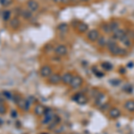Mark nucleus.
<instances>
[{
  "instance_id": "393cba45",
  "label": "nucleus",
  "mask_w": 134,
  "mask_h": 134,
  "mask_svg": "<svg viewBox=\"0 0 134 134\" xmlns=\"http://www.w3.org/2000/svg\"><path fill=\"white\" fill-rule=\"evenodd\" d=\"M5 113V106L0 103V114H4Z\"/></svg>"
},
{
  "instance_id": "6e6552de",
  "label": "nucleus",
  "mask_w": 134,
  "mask_h": 134,
  "mask_svg": "<svg viewBox=\"0 0 134 134\" xmlns=\"http://www.w3.org/2000/svg\"><path fill=\"white\" fill-rule=\"evenodd\" d=\"M74 100L79 105H86L88 103V98L83 94H77L75 95Z\"/></svg>"
},
{
  "instance_id": "a878e982",
  "label": "nucleus",
  "mask_w": 134,
  "mask_h": 134,
  "mask_svg": "<svg viewBox=\"0 0 134 134\" xmlns=\"http://www.w3.org/2000/svg\"><path fill=\"white\" fill-rule=\"evenodd\" d=\"M128 54V51L127 50L125 49V48H122V49H121V52H120V56H126Z\"/></svg>"
},
{
  "instance_id": "0eeeda50",
  "label": "nucleus",
  "mask_w": 134,
  "mask_h": 134,
  "mask_svg": "<svg viewBox=\"0 0 134 134\" xmlns=\"http://www.w3.org/2000/svg\"><path fill=\"white\" fill-rule=\"evenodd\" d=\"M40 74L44 78H48L50 75L52 74V69L49 65H44L43 67L40 69Z\"/></svg>"
},
{
  "instance_id": "c756f323",
  "label": "nucleus",
  "mask_w": 134,
  "mask_h": 134,
  "mask_svg": "<svg viewBox=\"0 0 134 134\" xmlns=\"http://www.w3.org/2000/svg\"><path fill=\"white\" fill-rule=\"evenodd\" d=\"M56 3H62V0H54Z\"/></svg>"
},
{
  "instance_id": "4468645a",
  "label": "nucleus",
  "mask_w": 134,
  "mask_h": 134,
  "mask_svg": "<svg viewBox=\"0 0 134 134\" xmlns=\"http://www.w3.org/2000/svg\"><path fill=\"white\" fill-rule=\"evenodd\" d=\"M34 113L37 114V115L41 116V115H43V114H45V113H46V109H45V107L43 106H41V105H38V106H35Z\"/></svg>"
},
{
  "instance_id": "aec40b11",
  "label": "nucleus",
  "mask_w": 134,
  "mask_h": 134,
  "mask_svg": "<svg viewBox=\"0 0 134 134\" xmlns=\"http://www.w3.org/2000/svg\"><path fill=\"white\" fill-rule=\"evenodd\" d=\"M10 25L13 29H17L20 26V21L17 18H13V20L10 22Z\"/></svg>"
},
{
  "instance_id": "dca6fc26",
  "label": "nucleus",
  "mask_w": 134,
  "mask_h": 134,
  "mask_svg": "<svg viewBox=\"0 0 134 134\" xmlns=\"http://www.w3.org/2000/svg\"><path fill=\"white\" fill-rule=\"evenodd\" d=\"M124 107L128 110L129 112L132 113L134 112V100H128L125 102Z\"/></svg>"
},
{
  "instance_id": "1a4fd4ad",
  "label": "nucleus",
  "mask_w": 134,
  "mask_h": 134,
  "mask_svg": "<svg viewBox=\"0 0 134 134\" xmlns=\"http://www.w3.org/2000/svg\"><path fill=\"white\" fill-rule=\"evenodd\" d=\"M108 115L112 119H117V118H119L121 116V111L117 107H113L109 110Z\"/></svg>"
},
{
  "instance_id": "9b49d317",
  "label": "nucleus",
  "mask_w": 134,
  "mask_h": 134,
  "mask_svg": "<svg viewBox=\"0 0 134 134\" xmlns=\"http://www.w3.org/2000/svg\"><path fill=\"white\" fill-rule=\"evenodd\" d=\"M73 78V75L70 73H66L62 76V81H63L65 84L66 85H70L72 82V80Z\"/></svg>"
},
{
  "instance_id": "f03ea898",
  "label": "nucleus",
  "mask_w": 134,
  "mask_h": 134,
  "mask_svg": "<svg viewBox=\"0 0 134 134\" xmlns=\"http://www.w3.org/2000/svg\"><path fill=\"white\" fill-rule=\"evenodd\" d=\"M82 83H83V79L81 78L80 75H75V76H73V78L72 80V82L70 85H71V87L73 89H77L81 88Z\"/></svg>"
},
{
  "instance_id": "a211bd4d",
  "label": "nucleus",
  "mask_w": 134,
  "mask_h": 134,
  "mask_svg": "<svg viewBox=\"0 0 134 134\" xmlns=\"http://www.w3.org/2000/svg\"><path fill=\"white\" fill-rule=\"evenodd\" d=\"M109 25H110V28H111L112 33L120 28V23L119 22H117V21H112L111 22H109Z\"/></svg>"
},
{
  "instance_id": "423d86ee",
  "label": "nucleus",
  "mask_w": 134,
  "mask_h": 134,
  "mask_svg": "<svg viewBox=\"0 0 134 134\" xmlns=\"http://www.w3.org/2000/svg\"><path fill=\"white\" fill-rule=\"evenodd\" d=\"M48 81H49V82L51 83V84H54V85L59 84L62 81V77L60 76L59 74H57V73H52V74L48 77Z\"/></svg>"
},
{
  "instance_id": "f257e3e1",
  "label": "nucleus",
  "mask_w": 134,
  "mask_h": 134,
  "mask_svg": "<svg viewBox=\"0 0 134 134\" xmlns=\"http://www.w3.org/2000/svg\"><path fill=\"white\" fill-rule=\"evenodd\" d=\"M99 37H100L99 31H98V30H96V29L90 30L88 32V34H87V38H88V40L91 42L98 41V40L99 38Z\"/></svg>"
},
{
  "instance_id": "2eb2a0df",
  "label": "nucleus",
  "mask_w": 134,
  "mask_h": 134,
  "mask_svg": "<svg viewBox=\"0 0 134 134\" xmlns=\"http://www.w3.org/2000/svg\"><path fill=\"white\" fill-rule=\"evenodd\" d=\"M77 30H79L80 33H85L89 30V25L85 22H81L77 26Z\"/></svg>"
},
{
  "instance_id": "f3484780",
  "label": "nucleus",
  "mask_w": 134,
  "mask_h": 134,
  "mask_svg": "<svg viewBox=\"0 0 134 134\" xmlns=\"http://www.w3.org/2000/svg\"><path fill=\"white\" fill-rule=\"evenodd\" d=\"M107 40L108 38H106V37H99V38L98 40V45L99 46H101V48H104V46H106V44H107Z\"/></svg>"
},
{
  "instance_id": "cd10ccee",
  "label": "nucleus",
  "mask_w": 134,
  "mask_h": 134,
  "mask_svg": "<svg viewBox=\"0 0 134 134\" xmlns=\"http://www.w3.org/2000/svg\"><path fill=\"white\" fill-rule=\"evenodd\" d=\"M4 98H5V96H2V95L0 94V103H1L2 101L4 100Z\"/></svg>"
},
{
  "instance_id": "39448f33",
  "label": "nucleus",
  "mask_w": 134,
  "mask_h": 134,
  "mask_svg": "<svg viewBox=\"0 0 134 134\" xmlns=\"http://www.w3.org/2000/svg\"><path fill=\"white\" fill-rule=\"evenodd\" d=\"M27 5H28L29 10L31 12V13H35V12H37L38 10V8H40V5H38V2L35 1V0H29V1L27 2Z\"/></svg>"
},
{
  "instance_id": "5701e85b",
  "label": "nucleus",
  "mask_w": 134,
  "mask_h": 134,
  "mask_svg": "<svg viewBox=\"0 0 134 134\" xmlns=\"http://www.w3.org/2000/svg\"><path fill=\"white\" fill-rule=\"evenodd\" d=\"M102 67L104 68V69H106V71H111V70L113 69V65L110 63H107V62L103 63L102 64Z\"/></svg>"
},
{
  "instance_id": "ddd939ff",
  "label": "nucleus",
  "mask_w": 134,
  "mask_h": 134,
  "mask_svg": "<svg viewBox=\"0 0 134 134\" xmlns=\"http://www.w3.org/2000/svg\"><path fill=\"white\" fill-rule=\"evenodd\" d=\"M30 103L29 102L28 100L25 99H20L18 101V106H20L22 109H24L25 111H28L29 108H30Z\"/></svg>"
},
{
  "instance_id": "9d476101",
  "label": "nucleus",
  "mask_w": 134,
  "mask_h": 134,
  "mask_svg": "<svg viewBox=\"0 0 134 134\" xmlns=\"http://www.w3.org/2000/svg\"><path fill=\"white\" fill-rule=\"evenodd\" d=\"M107 49L109 50L110 54H111L112 56H120V52H121L122 48L120 46H118V44H115L114 45V46L108 48Z\"/></svg>"
},
{
  "instance_id": "6ab92c4d",
  "label": "nucleus",
  "mask_w": 134,
  "mask_h": 134,
  "mask_svg": "<svg viewBox=\"0 0 134 134\" xmlns=\"http://www.w3.org/2000/svg\"><path fill=\"white\" fill-rule=\"evenodd\" d=\"M57 29L60 32H62V33H66V32L68 31V29H69V26H68V24L64 22V23L59 24V26H58Z\"/></svg>"
},
{
  "instance_id": "b1692460",
  "label": "nucleus",
  "mask_w": 134,
  "mask_h": 134,
  "mask_svg": "<svg viewBox=\"0 0 134 134\" xmlns=\"http://www.w3.org/2000/svg\"><path fill=\"white\" fill-rule=\"evenodd\" d=\"M10 17H11L10 11L5 10V12H4V14H3V19H4V20H5V21L9 20V18H10Z\"/></svg>"
},
{
  "instance_id": "20e7f679",
  "label": "nucleus",
  "mask_w": 134,
  "mask_h": 134,
  "mask_svg": "<svg viewBox=\"0 0 134 134\" xmlns=\"http://www.w3.org/2000/svg\"><path fill=\"white\" fill-rule=\"evenodd\" d=\"M126 35H127V31H126L124 29L119 28L118 30H116L115 31L113 32V38L116 40H121Z\"/></svg>"
},
{
  "instance_id": "2f4dec72",
  "label": "nucleus",
  "mask_w": 134,
  "mask_h": 134,
  "mask_svg": "<svg viewBox=\"0 0 134 134\" xmlns=\"http://www.w3.org/2000/svg\"><path fill=\"white\" fill-rule=\"evenodd\" d=\"M75 0H70V2H74Z\"/></svg>"
},
{
  "instance_id": "7ed1b4c3",
  "label": "nucleus",
  "mask_w": 134,
  "mask_h": 134,
  "mask_svg": "<svg viewBox=\"0 0 134 134\" xmlns=\"http://www.w3.org/2000/svg\"><path fill=\"white\" fill-rule=\"evenodd\" d=\"M67 53H68V48L65 45H58L55 48V54L57 56H59V57L66 56Z\"/></svg>"
},
{
  "instance_id": "7c9ffc66",
  "label": "nucleus",
  "mask_w": 134,
  "mask_h": 134,
  "mask_svg": "<svg viewBox=\"0 0 134 134\" xmlns=\"http://www.w3.org/2000/svg\"><path fill=\"white\" fill-rule=\"evenodd\" d=\"M80 1H81V2H89V0H80Z\"/></svg>"
},
{
  "instance_id": "c85d7f7f",
  "label": "nucleus",
  "mask_w": 134,
  "mask_h": 134,
  "mask_svg": "<svg viewBox=\"0 0 134 134\" xmlns=\"http://www.w3.org/2000/svg\"><path fill=\"white\" fill-rule=\"evenodd\" d=\"M0 2H1V4H2L3 5H5V3H6V2H5V0H0Z\"/></svg>"
},
{
  "instance_id": "4be33fe9",
  "label": "nucleus",
  "mask_w": 134,
  "mask_h": 134,
  "mask_svg": "<svg viewBox=\"0 0 134 134\" xmlns=\"http://www.w3.org/2000/svg\"><path fill=\"white\" fill-rule=\"evenodd\" d=\"M22 15L24 19H30L32 17V13L30 10H22Z\"/></svg>"
},
{
  "instance_id": "f8f14e48",
  "label": "nucleus",
  "mask_w": 134,
  "mask_h": 134,
  "mask_svg": "<svg viewBox=\"0 0 134 134\" xmlns=\"http://www.w3.org/2000/svg\"><path fill=\"white\" fill-rule=\"evenodd\" d=\"M120 41H121L122 44H123L124 46H126V48H131V46H132V40H131L128 35L124 36Z\"/></svg>"
},
{
  "instance_id": "412c9836",
  "label": "nucleus",
  "mask_w": 134,
  "mask_h": 134,
  "mask_svg": "<svg viewBox=\"0 0 134 134\" xmlns=\"http://www.w3.org/2000/svg\"><path fill=\"white\" fill-rule=\"evenodd\" d=\"M102 30L103 31L105 32V33L106 34H109V33H112V30H111V28H110V25L109 23H104V24L102 25Z\"/></svg>"
},
{
  "instance_id": "bb28decb",
  "label": "nucleus",
  "mask_w": 134,
  "mask_h": 134,
  "mask_svg": "<svg viewBox=\"0 0 134 134\" xmlns=\"http://www.w3.org/2000/svg\"><path fill=\"white\" fill-rule=\"evenodd\" d=\"M4 95H5V98H12L11 97V94L9 92H7V91H5V92H4Z\"/></svg>"
}]
</instances>
